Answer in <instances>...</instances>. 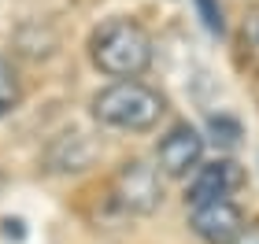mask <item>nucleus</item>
I'll list each match as a JSON object with an SVG mask.
<instances>
[{
    "label": "nucleus",
    "instance_id": "2",
    "mask_svg": "<svg viewBox=\"0 0 259 244\" xmlns=\"http://www.w3.org/2000/svg\"><path fill=\"white\" fill-rule=\"evenodd\" d=\"M163 111H167L163 96L156 89H148L145 81H115L93 96V119L115 126V130L145 133L152 126H159Z\"/></svg>",
    "mask_w": 259,
    "mask_h": 244
},
{
    "label": "nucleus",
    "instance_id": "7",
    "mask_svg": "<svg viewBox=\"0 0 259 244\" xmlns=\"http://www.w3.org/2000/svg\"><path fill=\"white\" fill-rule=\"evenodd\" d=\"M19 100H22L19 74H15V67H11V60H4V56H0V119L15 111Z\"/></svg>",
    "mask_w": 259,
    "mask_h": 244
},
{
    "label": "nucleus",
    "instance_id": "10",
    "mask_svg": "<svg viewBox=\"0 0 259 244\" xmlns=\"http://www.w3.org/2000/svg\"><path fill=\"white\" fill-rule=\"evenodd\" d=\"M233 244H259V222H244L241 237L233 240Z\"/></svg>",
    "mask_w": 259,
    "mask_h": 244
},
{
    "label": "nucleus",
    "instance_id": "3",
    "mask_svg": "<svg viewBox=\"0 0 259 244\" xmlns=\"http://www.w3.org/2000/svg\"><path fill=\"white\" fill-rule=\"evenodd\" d=\"M111 196L115 204L130 215H152L163 204V181H159V167H148L145 159H130L119 167L111 181Z\"/></svg>",
    "mask_w": 259,
    "mask_h": 244
},
{
    "label": "nucleus",
    "instance_id": "1",
    "mask_svg": "<svg viewBox=\"0 0 259 244\" xmlns=\"http://www.w3.org/2000/svg\"><path fill=\"white\" fill-rule=\"evenodd\" d=\"M89 56L100 74L119 81H137L152 67V37L134 19H108L93 33Z\"/></svg>",
    "mask_w": 259,
    "mask_h": 244
},
{
    "label": "nucleus",
    "instance_id": "5",
    "mask_svg": "<svg viewBox=\"0 0 259 244\" xmlns=\"http://www.w3.org/2000/svg\"><path fill=\"white\" fill-rule=\"evenodd\" d=\"M189 229L207 244H233L244 229V215L233 200H211L189 207Z\"/></svg>",
    "mask_w": 259,
    "mask_h": 244
},
{
    "label": "nucleus",
    "instance_id": "9",
    "mask_svg": "<svg viewBox=\"0 0 259 244\" xmlns=\"http://www.w3.org/2000/svg\"><path fill=\"white\" fill-rule=\"evenodd\" d=\"M196 8H200V15H204V26L211 33H222V8L215 0H196Z\"/></svg>",
    "mask_w": 259,
    "mask_h": 244
},
{
    "label": "nucleus",
    "instance_id": "6",
    "mask_svg": "<svg viewBox=\"0 0 259 244\" xmlns=\"http://www.w3.org/2000/svg\"><path fill=\"white\" fill-rule=\"evenodd\" d=\"M200 156H204V137L193 126H174L156 144L159 174H167V178H193V170L200 167Z\"/></svg>",
    "mask_w": 259,
    "mask_h": 244
},
{
    "label": "nucleus",
    "instance_id": "4",
    "mask_svg": "<svg viewBox=\"0 0 259 244\" xmlns=\"http://www.w3.org/2000/svg\"><path fill=\"white\" fill-rule=\"evenodd\" d=\"M241 185H244V170L233 159L200 163L189 178V189H185V204L196 207V204H211V200H230Z\"/></svg>",
    "mask_w": 259,
    "mask_h": 244
},
{
    "label": "nucleus",
    "instance_id": "8",
    "mask_svg": "<svg viewBox=\"0 0 259 244\" xmlns=\"http://www.w3.org/2000/svg\"><path fill=\"white\" fill-rule=\"evenodd\" d=\"M241 52H244V63L259 74V8L248 11L241 22Z\"/></svg>",
    "mask_w": 259,
    "mask_h": 244
}]
</instances>
